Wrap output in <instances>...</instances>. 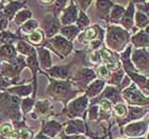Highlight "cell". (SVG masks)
<instances>
[{"instance_id":"1","label":"cell","mask_w":149,"mask_h":139,"mask_svg":"<svg viewBox=\"0 0 149 139\" xmlns=\"http://www.w3.org/2000/svg\"><path fill=\"white\" fill-rule=\"evenodd\" d=\"M46 75V74H45ZM49 80V84L46 88V95L49 96L51 99L61 101L65 107L72 100H74L80 90L76 88L69 80L67 81H59L51 79L46 75Z\"/></svg>"},{"instance_id":"2","label":"cell","mask_w":149,"mask_h":139,"mask_svg":"<svg viewBox=\"0 0 149 139\" xmlns=\"http://www.w3.org/2000/svg\"><path fill=\"white\" fill-rule=\"evenodd\" d=\"M22 99L11 93L3 91L0 93V115L3 118L9 119L13 124L25 121L20 111Z\"/></svg>"},{"instance_id":"3","label":"cell","mask_w":149,"mask_h":139,"mask_svg":"<svg viewBox=\"0 0 149 139\" xmlns=\"http://www.w3.org/2000/svg\"><path fill=\"white\" fill-rule=\"evenodd\" d=\"M25 68H27L26 57L18 54L14 62L0 64V77L10 82L12 86H14L20 84V77Z\"/></svg>"},{"instance_id":"4","label":"cell","mask_w":149,"mask_h":139,"mask_svg":"<svg viewBox=\"0 0 149 139\" xmlns=\"http://www.w3.org/2000/svg\"><path fill=\"white\" fill-rule=\"evenodd\" d=\"M88 105H90V99L85 95H83L72 100L64 107L63 113L69 119H80V118L85 119Z\"/></svg>"},{"instance_id":"5","label":"cell","mask_w":149,"mask_h":139,"mask_svg":"<svg viewBox=\"0 0 149 139\" xmlns=\"http://www.w3.org/2000/svg\"><path fill=\"white\" fill-rule=\"evenodd\" d=\"M43 47L52 50L53 52L56 53L58 56H60L62 59H65L66 56H68L74 50V45H72V41L67 40L65 37H63L60 34L56 35L52 38L45 41Z\"/></svg>"},{"instance_id":"6","label":"cell","mask_w":149,"mask_h":139,"mask_svg":"<svg viewBox=\"0 0 149 139\" xmlns=\"http://www.w3.org/2000/svg\"><path fill=\"white\" fill-rule=\"evenodd\" d=\"M95 80H96V72L93 69L87 68V67L78 69L76 73L69 79L72 85L80 91H83V90L85 91L87 86Z\"/></svg>"},{"instance_id":"7","label":"cell","mask_w":149,"mask_h":139,"mask_svg":"<svg viewBox=\"0 0 149 139\" xmlns=\"http://www.w3.org/2000/svg\"><path fill=\"white\" fill-rule=\"evenodd\" d=\"M128 40V34L127 32L124 31L123 29L118 27H109L108 32H107V46L110 49L120 51L124 48V45L127 43Z\"/></svg>"},{"instance_id":"8","label":"cell","mask_w":149,"mask_h":139,"mask_svg":"<svg viewBox=\"0 0 149 139\" xmlns=\"http://www.w3.org/2000/svg\"><path fill=\"white\" fill-rule=\"evenodd\" d=\"M53 115V107L49 100H38L35 102L33 111L29 114L31 119H40V120H48Z\"/></svg>"},{"instance_id":"9","label":"cell","mask_w":149,"mask_h":139,"mask_svg":"<svg viewBox=\"0 0 149 139\" xmlns=\"http://www.w3.org/2000/svg\"><path fill=\"white\" fill-rule=\"evenodd\" d=\"M40 26H42V30H43L44 34L48 39L58 35V33L60 32V29L62 27L61 22H60V18L53 16L52 14H47L45 16V18L43 19Z\"/></svg>"},{"instance_id":"10","label":"cell","mask_w":149,"mask_h":139,"mask_svg":"<svg viewBox=\"0 0 149 139\" xmlns=\"http://www.w3.org/2000/svg\"><path fill=\"white\" fill-rule=\"evenodd\" d=\"M64 125V134L68 136H83L87 134L86 123L82 119H70Z\"/></svg>"},{"instance_id":"11","label":"cell","mask_w":149,"mask_h":139,"mask_svg":"<svg viewBox=\"0 0 149 139\" xmlns=\"http://www.w3.org/2000/svg\"><path fill=\"white\" fill-rule=\"evenodd\" d=\"M78 15H79V9L74 1H69L68 6H66L64 11L61 13L60 16V22L62 27L72 26L77 21Z\"/></svg>"},{"instance_id":"12","label":"cell","mask_w":149,"mask_h":139,"mask_svg":"<svg viewBox=\"0 0 149 139\" xmlns=\"http://www.w3.org/2000/svg\"><path fill=\"white\" fill-rule=\"evenodd\" d=\"M98 38H103V30L99 26H92L88 27L85 30L81 32L79 36L77 37V40L80 44L88 45L93 40H96Z\"/></svg>"},{"instance_id":"13","label":"cell","mask_w":149,"mask_h":139,"mask_svg":"<svg viewBox=\"0 0 149 139\" xmlns=\"http://www.w3.org/2000/svg\"><path fill=\"white\" fill-rule=\"evenodd\" d=\"M6 91V93H11V95H13V96L18 97V98H20V99L28 98V97H32V98L36 99V96H35V93H34V86H33V84L32 83L17 84V85L9 87Z\"/></svg>"},{"instance_id":"14","label":"cell","mask_w":149,"mask_h":139,"mask_svg":"<svg viewBox=\"0 0 149 139\" xmlns=\"http://www.w3.org/2000/svg\"><path fill=\"white\" fill-rule=\"evenodd\" d=\"M63 130V124L59 123L56 120L48 119V120H42V127H40V133L49 137L51 139H56Z\"/></svg>"},{"instance_id":"15","label":"cell","mask_w":149,"mask_h":139,"mask_svg":"<svg viewBox=\"0 0 149 139\" xmlns=\"http://www.w3.org/2000/svg\"><path fill=\"white\" fill-rule=\"evenodd\" d=\"M72 63L69 65H63V66H52L49 70L47 71H40L42 73L46 74L51 79L59 81H67L69 80L72 75H70V67H72Z\"/></svg>"},{"instance_id":"16","label":"cell","mask_w":149,"mask_h":139,"mask_svg":"<svg viewBox=\"0 0 149 139\" xmlns=\"http://www.w3.org/2000/svg\"><path fill=\"white\" fill-rule=\"evenodd\" d=\"M124 98L129 103L132 104H149V100L146 99L142 93L136 89V87L132 85L129 88L124 90Z\"/></svg>"},{"instance_id":"17","label":"cell","mask_w":149,"mask_h":139,"mask_svg":"<svg viewBox=\"0 0 149 139\" xmlns=\"http://www.w3.org/2000/svg\"><path fill=\"white\" fill-rule=\"evenodd\" d=\"M27 2L26 1H8L4 6V9L2 10L3 14L6 15V17L9 19V21H13V19L15 17V15L20 11V10L27 8Z\"/></svg>"},{"instance_id":"18","label":"cell","mask_w":149,"mask_h":139,"mask_svg":"<svg viewBox=\"0 0 149 139\" xmlns=\"http://www.w3.org/2000/svg\"><path fill=\"white\" fill-rule=\"evenodd\" d=\"M36 53L38 64H40L42 71L49 70L52 67V59H51L50 51L45 47H38V48H36Z\"/></svg>"},{"instance_id":"19","label":"cell","mask_w":149,"mask_h":139,"mask_svg":"<svg viewBox=\"0 0 149 139\" xmlns=\"http://www.w3.org/2000/svg\"><path fill=\"white\" fill-rule=\"evenodd\" d=\"M18 53L16 51L15 45H0V62L11 63L14 62Z\"/></svg>"},{"instance_id":"20","label":"cell","mask_w":149,"mask_h":139,"mask_svg":"<svg viewBox=\"0 0 149 139\" xmlns=\"http://www.w3.org/2000/svg\"><path fill=\"white\" fill-rule=\"evenodd\" d=\"M104 87H106V81L100 80V79H96V80L93 81V82L87 86L84 95H85L88 99H96L97 97L101 93V91L104 89Z\"/></svg>"},{"instance_id":"21","label":"cell","mask_w":149,"mask_h":139,"mask_svg":"<svg viewBox=\"0 0 149 139\" xmlns=\"http://www.w3.org/2000/svg\"><path fill=\"white\" fill-rule=\"evenodd\" d=\"M20 40H25V37L19 35L17 32L9 30L0 32V45H16Z\"/></svg>"},{"instance_id":"22","label":"cell","mask_w":149,"mask_h":139,"mask_svg":"<svg viewBox=\"0 0 149 139\" xmlns=\"http://www.w3.org/2000/svg\"><path fill=\"white\" fill-rule=\"evenodd\" d=\"M97 100L100 101V100H108V101H112L117 104V102L120 101V96H119V93L118 90L113 86H107L103 90V93L100 95L98 98L95 99V101H92V102H96ZM91 102V103H92Z\"/></svg>"},{"instance_id":"23","label":"cell","mask_w":149,"mask_h":139,"mask_svg":"<svg viewBox=\"0 0 149 139\" xmlns=\"http://www.w3.org/2000/svg\"><path fill=\"white\" fill-rule=\"evenodd\" d=\"M45 34L42 29H37L34 32L30 33L29 35L26 36V41L29 43L31 46L38 48V47H43V45L45 44Z\"/></svg>"},{"instance_id":"24","label":"cell","mask_w":149,"mask_h":139,"mask_svg":"<svg viewBox=\"0 0 149 139\" xmlns=\"http://www.w3.org/2000/svg\"><path fill=\"white\" fill-rule=\"evenodd\" d=\"M40 22L37 21L36 19L32 18L30 20H28L26 24H24L22 27H19L16 32L19 35H22V37H25V40H26V36L29 35L30 33H32V32H34L37 29H40Z\"/></svg>"},{"instance_id":"25","label":"cell","mask_w":149,"mask_h":139,"mask_svg":"<svg viewBox=\"0 0 149 139\" xmlns=\"http://www.w3.org/2000/svg\"><path fill=\"white\" fill-rule=\"evenodd\" d=\"M16 51L19 55H22L25 57H28V56L32 55L36 53V48L33 46H31L29 43H27L26 40H20L15 45Z\"/></svg>"},{"instance_id":"26","label":"cell","mask_w":149,"mask_h":139,"mask_svg":"<svg viewBox=\"0 0 149 139\" xmlns=\"http://www.w3.org/2000/svg\"><path fill=\"white\" fill-rule=\"evenodd\" d=\"M81 33V31L78 29L77 26L72 25V26H66V27H61L60 29V35H62L63 37H65L66 39L72 41L76 39L79 34Z\"/></svg>"},{"instance_id":"27","label":"cell","mask_w":149,"mask_h":139,"mask_svg":"<svg viewBox=\"0 0 149 139\" xmlns=\"http://www.w3.org/2000/svg\"><path fill=\"white\" fill-rule=\"evenodd\" d=\"M33 18V14H32V11L28 8H25V9L20 10L17 14L15 15L14 19H13V22L15 24L17 27H22L24 24L30 20V19Z\"/></svg>"},{"instance_id":"28","label":"cell","mask_w":149,"mask_h":139,"mask_svg":"<svg viewBox=\"0 0 149 139\" xmlns=\"http://www.w3.org/2000/svg\"><path fill=\"white\" fill-rule=\"evenodd\" d=\"M112 8L111 1H96V13L101 19H107Z\"/></svg>"},{"instance_id":"29","label":"cell","mask_w":149,"mask_h":139,"mask_svg":"<svg viewBox=\"0 0 149 139\" xmlns=\"http://www.w3.org/2000/svg\"><path fill=\"white\" fill-rule=\"evenodd\" d=\"M35 102H36V99L32 98V97H28V98L22 99V102H20V111H22L24 118L29 116V114L33 111Z\"/></svg>"},{"instance_id":"30","label":"cell","mask_w":149,"mask_h":139,"mask_svg":"<svg viewBox=\"0 0 149 139\" xmlns=\"http://www.w3.org/2000/svg\"><path fill=\"white\" fill-rule=\"evenodd\" d=\"M145 130H146V123L145 122H137V123L130 124V125L126 127L125 133L129 136H137V135L144 133Z\"/></svg>"},{"instance_id":"31","label":"cell","mask_w":149,"mask_h":139,"mask_svg":"<svg viewBox=\"0 0 149 139\" xmlns=\"http://www.w3.org/2000/svg\"><path fill=\"white\" fill-rule=\"evenodd\" d=\"M133 61L136 63V65L139 66H147L149 67V53H147L144 50H137L133 54Z\"/></svg>"},{"instance_id":"32","label":"cell","mask_w":149,"mask_h":139,"mask_svg":"<svg viewBox=\"0 0 149 139\" xmlns=\"http://www.w3.org/2000/svg\"><path fill=\"white\" fill-rule=\"evenodd\" d=\"M91 24V20L88 18V16L85 14V12L83 11H79V15H78V19L76 21V26L78 27L79 30H85L86 28H88V26Z\"/></svg>"},{"instance_id":"33","label":"cell","mask_w":149,"mask_h":139,"mask_svg":"<svg viewBox=\"0 0 149 139\" xmlns=\"http://www.w3.org/2000/svg\"><path fill=\"white\" fill-rule=\"evenodd\" d=\"M125 9L120 6H112V11L110 13V20L112 22H117L121 19V17L125 14Z\"/></svg>"},{"instance_id":"34","label":"cell","mask_w":149,"mask_h":139,"mask_svg":"<svg viewBox=\"0 0 149 139\" xmlns=\"http://www.w3.org/2000/svg\"><path fill=\"white\" fill-rule=\"evenodd\" d=\"M132 15H133V6L130 4L129 9L125 12L124 16L120 19V24L126 29H130L132 27Z\"/></svg>"},{"instance_id":"35","label":"cell","mask_w":149,"mask_h":139,"mask_svg":"<svg viewBox=\"0 0 149 139\" xmlns=\"http://www.w3.org/2000/svg\"><path fill=\"white\" fill-rule=\"evenodd\" d=\"M14 131H15V129H14V125H13L12 122H4L0 125V133L6 139H9L11 137Z\"/></svg>"},{"instance_id":"36","label":"cell","mask_w":149,"mask_h":139,"mask_svg":"<svg viewBox=\"0 0 149 139\" xmlns=\"http://www.w3.org/2000/svg\"><path fill=\"white\" fill-rule=\"evenodd\" d=\"M87 118L90 121H97L99 119V105L90 104V107L87 108Z\"/></svg>"},{"instance_id":"37","label":"cell","mask_w":149,"mask_h":139,"mask_svg":"<svg viewBox=\"0 0 149 139\" xmlns=\"http://www.w3.org/2000/svg\"><path fill=\"white\" fill-rule=\"evenodd\" d=\"M133 43L136 45V46H145V45H149V39L147 35L144 33V32H140L137 35L132 38Z\"/></svg>"},{"instance_id":"38","label":"cell","mask_w":149,"mask_h":139,"mask_svg":"<svg viewBox=\"0 0 149 139\" xmlns=\"http://www.w3.org/2000/svg\"><path fill=\"white\" fill-rule=\"evenodd\" d=\"M87 61L92 64V65H98L102 62L101 61V56H100L99 51H92V52L87 55Z\"/></svg>"},{"instance_id":"39","label":"cell","mask_w":149,"mask_h":139,"mask_svg":"<svg viewBox=\"0 0 149 139\" xmlns=\"http://www.w3.org/2000/svg\"><path fill=\"white\" fill-rule=\"evenodd\" d=\"M123 77H124V71H123V70L115 71L112 75H110L109 83L112 84V85H118V84L120 83V81H121V79H123Z\"/></svg>"},{"instance_id":"40","label":"cell","mask_w":149,"mask_h":139,"mask_svg":"<svg viewBox=\"0 0 149 139\" xmlns=\"http://www.w3.org/2000/svg\"><path fill=\"white\" fill-rule=\"evenodd\" d=\"M97 74L99 75L100 80H106L110 77V70L106 65H100L97 70Z\"/></svg>"},{"instance_id":"41","label":"cell","mask_w":149,"mask_h":139,"mask_svg":"<svg viewBox=\"0 0 149 139\" xmlns=\"http://www.w3.org/2000/svg\"><path fill=\"white\" fill-rule=\"evenodd\" d=\"M114 114L117 117H124L125 115L127 114V108L123 103H117L114 106Z\"/></svg>"},{"instance_id":"42","label":"cell","mask_w":149,"mask_h":139,"mask_svg":"<svg viewBox=\"0 0 149 139\" xmlns=\"http://www.w3.org/2000/svg\"><path fill=\"white\" fill-rule=\"evenodd\" d=\"M9 25H10L9 19L6 18V15L3 14L2 11H0V32L8 30V28H9Z\"/></svg>"},{"instance_id":"43","label":"cell","mask_w":149,"mask_h":139,"mask_svg":"<svg viewBox=\"0 0 149 139\" xmlns=\"http://www.w3.org/2000/svg\"><path fill=\"white\" fill-rule=\"evenodd\" d=\"M144 114H145V111H143V109H140V108H131L130 114H129V119L130 120H134V119L143 116Z\"/></svg>"},{"instance_id":"44","label":"cell","mask_w":149,"mask_h":139,"mask_svg":"<svg viewBox=\"0 0 149 139\" xmlns=\"http://www.w3.org/2000/svg\"><path fill=\"white\" fill-rule=\"evenodd\" d=\"M136 24L139 27H141V28L145 27V26L148 24V18H147V16L139 12L136 14Z\"/></svg>"},{"instance_id":"45","label":"cell","mask_w":149,"mask_h":139,"mask_svg":"<svg viewBox=\"0 0 149 139\" xmlns=\"http://www.w3.org/2000/svg\"><path fill=\"white\" fill-rule=\"evenodd\" d=\"M11 86H12V85H11L10 82H8L6 80H4V79H2V77H0V93L6 91V90Z\"/></svg>"},{"instance_id":"46","label":"cell","mask_w":149,"mask_h":139,"mask_svg":"<svg viewBox=\"0 0 149 139\" xmlns=\"http://www.w3.org/2000/svg\"><path fill=\"white\" fill-rule=\"evenodd\" d=\"M76 4H80V11H83V12H85L87 10V8H88V6H91L92 4V1H78V2H76Z\"/></svg>"},{"instance_id":"47","label":"cell","mask_w":149,"mask_h":139,"mask_svg":"<svg viewBox=\"0 0 149 139\" xmlns=\"http://www.w3.org/2000/svg\"><path fill=\"white\" fill-rule=\"evenodd\" d=\"M83 136H68V135H62L59 139H81Z\"/></svg>"},{"instance_id":"48","label":"cell","mask_w":149,"mask_h":139,"mask_svg":"<svg viewBox=\"0 0 149 139\" xmlns=\"http://www.w3.org/2000/svg\"><path fill=\"white\" fill-rule=\"evenodd\" d=\"M33 139H51V138H49V137H47V136H45V135H43V134H40V132L36 134L34 136V138Z\"/></svg>"},{"instance_id":"49","label":"cell","mask_w":149,"mask_h":139,"mask_svg":"<svg viewBox=\"0 0 149 139\" xmlns=\"http://www.w3.org/2000/svg\"><path fill=\"white\" fill-rule=\"evenodd\" d=\"M6 2L8 1H4V0H0V11H2L4 9V6H6Z\"/></svg>"},{"instance_id":"50","label":"cell","mask_w":149,"mask_h":139,"mask_svg":"<svg viewBox=\"0 0 149 139\" xmlns=\"http://www.w3.org/2000/svg\"><path fill=\"white\" fill-rule=\"evenodd\" d=\"M146 88H147V90H149V80L147 81V84H146Z\"/></svg>"},{"instance_id":"51","label":"cell","mask_w":149,"mask_h":139,"mask_svg":"<svg viewBox=\"0 0 149 139\" xmlns=\"http://www.w3.org/2000/svg\"><path fill=\"white\" fill-rule=\"evenodd\" d=\"M0 139H6V138H4V137L1 135V133H0Z\"/></svg>"},{"instance_id":"52","label":"cell","mask_w":149,"mask_h":139,"mask_svg":"<svg viewBox=\"0 0 149 139\" xmlns=\"http://www.w3.org/2000/svg\"><path fill=\"white\" fill-rule=\"evenodd\" d=\"M81 139H85V138H84V137H82V138H81Z\"/></svg>"},{"instance_id":"53","label":"cell","mask_w":149,"mask_h":139,"mask_svg":"<svg viewBox=\"0 0 149 139\" xmlns=\"http://www.w3.org/2000/svg\"><path fill=\"white\" fill-rule=\"evenodd\" d=\"M140 139H144V138H140Z\"/></svg>"},{"instance_id":"54","label":"cell","mask_w":149,"mask_h":139,"mask_svg":"<svg viewBox=\"0 0 149 139\" xmlns=\"http://www.w3.org/2000/svg\"><path fill=\"white\" fill-rule=\"evenodd\" d=\"M0 64H1V62H0Z\"/></svg>"}]
</instances>
